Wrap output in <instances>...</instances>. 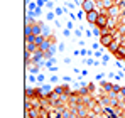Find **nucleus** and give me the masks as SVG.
<instances>
[{
  "label": "nucleus",
  "instance_id": "19",
  "mask_svg": "<svg viewBox=\"0 0 125 118\" xmlns=\"http://www.w3.org/2000/svg\"><path fill=\"white\" fill-rule=\"evenodd\" d=\"M80 54H83V56H86V54H88V51H86V49H81V51H80Z\"/></svg>",
  "mask_w": 125,
  "mask_h": 118
},
{
  "label": "nucleus",
  "instance_id": "17",
  "mask_svg": "<svg viewBox=\"0 0 125 118\" xmlns=\"http://www.w3.org/2000/svg\"><path fill=\"white\" fill-rule=\"evenodd\" d=\"M54 14H56V15H61L62 10H61V9H56V10H54Z\"/></svg>",
  "mask_w": 125,
  "mask_h": 118
},
{
  "label": "nucleus",
  "instance_id": "7",
  "mask_svg": "<svg viewBox=\"0 0 125 118\" xmlns=\"http://www.w3.org/2000/svg\"><path fill=\"white\" fill-rule=\"evenodd\" d=\"M118 46H120V44L113 40V42H112V44L108 46V49H110V52H113V54H115V52H117V49H118Z\"/></svg>",
  "mask_w": 125,
  "mask_h": 118
},
{
  "label": "nucleus",
  "instance_id": "13",
  "mask_svg": "<svg viewBox=\"0 0 125 118\" xmlns=\"http://www.w3.org/2000/svg\"><path fill=\"white\" fill-rule=\"evenodd\" d=\"M86 64H88V66H96L98 62H95L93 59H86Z\"/></svg>",
  "mask_w": 125,
  "mask_h": 118
},
{
  "label": "nucleus",
  "instance_id": "16",
  "mask_svg": "<svg viewBox=\"0 0 125 118\" xmlns=\"http://www.w3.org/2000/svg\"><path fill=\"white\" fill-rule=\"evenodd\" d=\"M44 79H46V76H44V74H37V81H44Z\"/></svg>",
  "mask_w": 125,
  "mask_h": 118
},
{
  "label": "nucleus",
  "instance_id": "9",
  "mask_svg": "<svg viewBox=\"0 0 125 118\" xmlns=\"http://www.w3.org/2000/svg\"><path fill=\"white\" fill-rule=\"evenodd\" d=\"M41 89H42L41 95H49V93H51V86H49V84H42Z\"/></svg>",
  "mask_w": 125,
  "mask_h": 118
},
{
  "label": "nucleus",
  "instance_id": "11",
  "mask_svg": "<svg viewBox=\"0 0 125 118\" xmlns=\"http://www.w3.org/2000/svg\"><path fill=\"white\" fill-rule=\"evenodd\" d=\"M103 88L108 89V91H110V89H115V86H112V84H108V83H103Z\"/></svg>",
  "mask_w": 125,
  "mask_h": 118
},
{
  "label": "nucleus",
  "instance_id": "1",
  "mask_svg": "<svg viewBox=\"0 0 125 118\" xmlns=\"http://www.w3.org/2000/svg\"><path fill=\"white\" fill-rule=\"evenodd\" d=\"M113 40H115V36H113L112 32H105V34H102V36H100V40H98V42H100L103 47H108Z\"/></svg>",
  "mask_w": 125,
  "mask_h": 118
},
{
  "label": "nucleus",
  "instance_id": "5",
  "mask_svg": "<svg viewBox=\"0 0 125 118\" xmlns=\"http://www.w3.org/2000/svg\"><path fill=\"white\" fill-rule=\"evenodd\" d=\"M117 58H122V59H125V44H120L118 46V49H117Z\"/></svg>",
  "mask_w": 125,
  "mask_h": 118
},
{
  "label": "nucleus",
  "instance_id": "6",
  "mask_svg": "<svg viewBox=\"0 0 125 118\" xmlns=\"http://www.w3.org/2000/svg\"><path fill=\"white\" fill-rule=\"evenodd\" d=\"M39 49H41V51H44V52H47V51L51 49V42H49V40H44L41 46H39Z\"/></svg>",
  "mask_w": 125,
  "mask_h": 118
},
{
  "label": "nucleus",
  "instance_id": "15",
  "mask_svg": "<svg viewBox=\"0 0 125 118\" xmlns=\"http://www.w3.org/2000/svg\"><path fill=\"white\" fill-rule=\"evenodd\" d=\"M102 3H103L105 7H112V0H103Z\"/></svg>",
  "mask_w": 125,
  "mask_h": 118
},
{
  "label": "nucleus",
  "instance_id": "12",
  "mask_svg": "<svg viewBox=\"0 0 125 118\" xmlns=\"http://www.w3.org/2000/svg\"><path fill=\"white\" fill-rule=\"evenodd\" d=\"M42 34L47 37V34H49V27H46V25H42Z\"/></svg>",
  "mask_w": 125,
  "mask_h": 118
},
{
  "label": "nucleus",
  "instance_id": "18",
  "mask_svg": "<svg viewBox=\"0 0 125 118\" xmlns=\"http://www.w3.org/2000/svg\"><path fill=\"white\" fill-rule=\"evenodd\" d=\"M102 52H103V49H102V51H96V52H95V56H96V58H100V56H102Z\"/></svg>",
  "mask_w": 125,
  "mask_h": 118
},
{
  "label": "nucleus",
  "instance_id": "4",
  "mask_svg": "<svg viewBox=\"0 0 125 118\" xmlns=\"http://www.w3.org/2000/svg\"><path fill=\"white\" fill-rule=\"evenodd\" d=\"M96 25L102 27V29H106V25H108V15L106 14H100V17L96 20Z\"/></svg>",
  "mask_w": 125,
  "mask_h": 118
},
{
  "label": "nucleus",
  "instance_id": "8",
  "mask_svg": "<svg viewBox=\"0 0 125 118\" xmlns=\"http://www.w3.org/2000/svg\"><path fill=\"white\" fill-rule=\"evenodd\" d=\"M44 40H46V36H44V34H41V36H36V46L39 47Z\"/></svg>",
  "mask_w": 125,
  "mask_h": 118
},
{
  "label": "nucleus",
  "instance_id": "3",
  "mask_svg": "<svg viewBox=\"0 0 125 118\" xmlns=\"http://www.w3.org/2000/svg\"><path fill=\"white\" fill-rule=\"evenodd\" d=\"M81 10H84V12L95 10V0H83V3H81Z\"/></svg>",
  "mask_w": 125,
  "mask_h": 118
},
{
  "label": "nucleus",
  "instance_id": "10",
  "mask_svg": "<svg viewBox=\"0 0 125 118\" xmlns=\"http://www.w3.org/2000/svg\"><path fill=\"white\" fill-rule=\"evenodd\" d=\"M102 30H103V29H102V27H98L96 24L93 25V34H95V36H98V37H100V36H102Z\"/></svg>",
  "mask_w": 125,
  "mask_h": 118
},
{
  "label": "nucleus",
  "instance_id": "14",
  "mask_svg": "<svg viewBox=\"0 0 125 118\" xmlns=\"http://www.w3.org/2000/svg\"><path fill=\"white\" fill-rule=\"evenodd\" d=\"M54 17H56V14H54V12H49V14H47V20H52Z\"/></svg>",
  "mask_w": 125,
  "mask_h": 118
},
{
  "label": "nucleus",
  "instance_id": "20",
  "mask_svg": "<svg viewBox=\"0 0 125 118\" xmlns=\"http://www.w3.org/2000/svg\"><path fill=\"white\" fill-rule=\"evenodd\" d=\"M58 49H59V51L62 52V51H64V44H59V46H58Z\"/></svg>",
  "mask_w": 125,
  "mask_h": 118
},
{
  "label": "nucleus",
  "instance_id": "2",
  "mask_svg": "<svg viewBox=\"0 0 125 118\" xmlns=\"http://www.w3.org/2000/svg\"><path fill=\"white\" fill-rule=\"evenodd\" d=\"M98 17H100V12L95 9V10H90V12H86V22L90 24V25H95L96 24V20H98Z\"/></svg>",
  "mask_w": 125,
  "mask_h": 118
}]
</instances>
